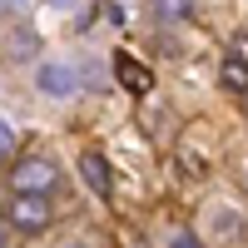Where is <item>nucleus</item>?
Here are the masks:
<instances>
[{
    "label": "nucleus",
    "mask_w": 248,
    "mask_h": 248,
    "mask_svg": "<svg viewBox=\"0 0 248 248\" xmlns=\"http://www.w3.org/2000/svg\"><path fill=\"white\" fill-rule=\"evenodd\" d=\"M5 159H15V129L0 119V164H5Z\"/></svg>",
    "instance_id": "6e6552de"
},
{
    "label": "nucleus",
    "mask_w": 248,
    "mask_h": 248,
    "mask_svg": "<svg viewBox=\"0 0 248 248\" xmlns=\"http://www.w3.org/2000/svg\"><path fill=\"white\" fill-rule=\"evenodd\" d=\"M169 248H203V243H199V238H194V233H189V229H179V233H174V238H169Z\"/></svg>",
    "instance_id": "9d476101"
},
{
    "label": "nucleus",
    "mask_w": 248,
    "mask_h": 248,
    "mask_svg": "<svg viewBox=\"0 0 248 248\" xmlns=\"http://www.w3.org/2000/svg\"><path fill=\"white\" fill-rule=\"evenodd\" d=\"M70 248H90V243H70Z\"/></svg>",
    "instance_id": "ddd939ff"
},
{
    "label": "nucleus",
    "mask_w": 248,
    "mask_h": 248,
    "mask_svg": "<svg viewBox=\"0 0 248 248\" xmlns=\"http://www.w3.org/2000/svg\"><path fill=\"white\" fill-rule=\"evenodd\" d=\"M5 218L15 223V233H25V238H40L55 223V209H50V194H10V209Z\"/></svg>",
    "instance_id": "f03ea898"
},
{
    "label": "nucleus",
    "mask_w": 248,
    "mask_h": 248,
    "mask_svg": "<svg viewBox=\"0 0 248 248\" xmlns=\"http://www.w3.org/2000/svg\"><path fill=\"white\" fill-rule=\"evenodd\" d=\"M243 189H248V179H243Z\"/></svg>",
    "instance_id": "4468645a"
},
{
    "label": "nucleus",
    "mask_w": 248,
    "mask_h": 248,
    "mask_svg": "<svg viewBox=\"0 0 248 248\" xmlns=\"http://www.w3.org/2000/svg\"><path fill=\"white\" fill-rule=\"evenodd\" d=\"M79 179H85V189H90L94 199H109V194H114V174H109V164H105L99 149H85V154H79Z\"/></svg>",
    "instance_id": "20e7f679"
},
{
    "label": "nucleus",
    "mask_w": 248,
    "mask_h": 248,
    "mask_svg": "<svg viewBox=\"0 0 248 248\" xmlns=\"http://www.w3.org/2000/svg\"><path fill=\"white\" fill-rule=\"evenodd\" d=\"M114 65H119V79H124V85H129L134 94H144V90L154 85V79H149V70H139L129 55H114Z\"/></svg>",
    "instance_id": "423d86ee"
},
{
    "label": "nucleus",
    "mask_w": 248,
    "mask_h": 248,
    "mask_svg": "<svg viewBox=\"0 0 248 248\" xmlns=\"http://www.w3.org/2000/svg\"><path fill=\"white\" fill-rule=\"evenodd\" d=\"M218 85H223V90H233V94H243V90H248V60L223 55V65H218Z\"/></svg>",
    "instance_id": "39448f33"
},
{
    "label": "nucleus",
    "mask_w": 248,
    "mask_h": 248,
    "mask_svg": "<svg viewBox=\"0 0 248 248\" xmlns=\"http://www.w3.org/2000/svg\"><path fill=\"white\" fill-rule=\"evenodd\" d=\"M10 189L15 194H55L60 189V164L45 154H20L10 159Z\"/></svg>",
    "instance_id": "f257e3e1"
},
{
    "label": "nucleus",
    "mask_w": 248,
    "mask_h": 248,
    "mask_svg": "<svg viewBox=\"0 0 248 248\" xmlns=\"http://www.w3.org/2000/svg\"><path fill=\"white\" fill-rule=\"evenodd\" d=\"M229 55L248 60V30H233V40H229Z\"/></svg>",
    "instance_id": "1a4fd4ad"
},
{
    "label": "nucleus",
    "mask_w": 248,
    "mask_h": 248,
    "mask_svg": "<svg viewBox=\"0 0 248 248\" xmlns=\"http://www.w3.org/2000/svg\"><path fill=\"white\" fill-rule=\"evenodd\" d=\"M35 85H40V94H50V99H70L75 85H79V75H75V65L45 60V65H35Z\"/></svg>",
    "instance_id": "7ed1b4c3"
},
{
    "label": "nucleus",
    "mask_w": 248,
    "mask_h": 248,
    "mask_svg": "<svg viewBox=\"0 0 248 248\" xmlns=\"http://www.w3.org/2000/svg\"><path fill=\"white\" fill-rule=\"evenodd\" d=\"M0 248H15V223L0 218Z\"/></svg>",
    "instance_id": "9b49d317"
},
{
    "label": "nucleus",
    "mask_w": 248,
    "mask_h": 248,
    "mask_svg": "<svg viewBox=\"0 0 248 248\" xmlns=\"http://www.w3.org/2000/svg\"><path fill=\"white\" fill-rule=\"evenodd\" d=\"M55 5H75V0H55Z\"/></svg>",
    "instance_id": "f8f14e48"
},
{
    "label": "nucleus",
    "mask_w": 248,
    "mask_h": 248,
    "mask_svg": "<svg viewBox=\"0 0 248 248\" xmlns=\"http://www.w3.org/2000/svg\"><path fill=\"white\" fill-rule=\"evenodd\" d=\"M154 15L164 25H184V20L194 15V0H154Z\"/></svg>",
    "instance_id": "0eeeda50"
}]
</instances>
